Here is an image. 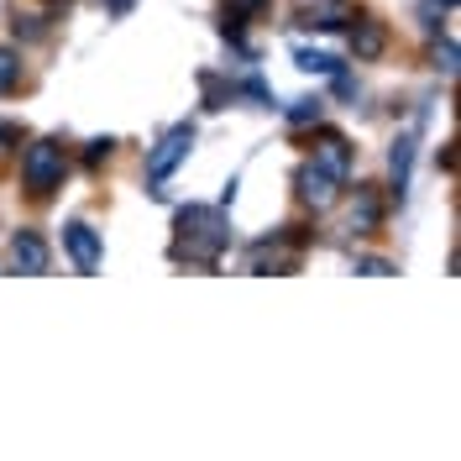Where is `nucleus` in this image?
Masks as SVG:
<instances>
[{
  "instance_id": "obj_7",
  "label": "nucleus",
  "mask_w": 461,
  "mask_h": 461,
  "mask_svg": "<svg viewBox=\"0 0 461 461\" xmlns=\"http://www.w3.org/2000/svg\"><path fill=\"white\" fill-rule=\"evenodd\" d=\"M388 53V27L383 22H357L351 27V58L357 63H373V58Z\"/></svg>"
},
{
  "instance_id": "obj_11",
  "label": "nucleus",
  "mask_w": 461,
  "mask_h": 461,
  "mask_svg": "<svg viewBox=\"0 0 461 461\" xmlns=\"http://www.w3.org/2000/svg\"><path fill=\"white\" fill-rule=\"evenodd\" d=\"M22 89V53L16 48H0V95Z\"/></svg>"
},
{
  "instance_id": "obj_12",
  "label": "nucleus",
  "mask_w": 461,
  "mask_h": 461,
  "mask_svg": "<svg viewBox=\"0 0 461 461\" xmlns=\"http://www.w3.org/2000/svg\"><path fill=\"white\" fill-rule=\"evenodd\" d=\"M325 115V100H299V105H288V126H310Z\"/></svg>"
},
{
  "instance_id": "obj_18",
  "label": "nucleus",
  "mask_w": 461,
  "mask_h": 461,
  "mask_svg": "<svg viewBox=\"0 0 461 461\" xmlns=\"http://www.w3.org/2000/svg\"><path fill=\"white\" fill-rule=\"evenodd\" d=\"M262 0H236V11H258Z\"/></svg>"
},
{
  "instance_id": "obj_13",
  "label": "nucleus",
  "mask_w": 461,
  "mask_h": 461,
  "mask_svg": "<svg viewBox=\"0 0 461 461\" xmlns=\"http://www.w3.org/2000/svg\"><path fill=\"white\" fill-rule=\"evenodd\" d=\"M299 68H310V74H336V68H341V63H336V58H325V53H310V48H299Z\"/></svg>"
},
{
  "instance_id": "obj_2",
  "label": "nucleus",
  "mask_w": 461,
  "mask_h": 461,
  "mask_svg": "<svg viewBox=\"0 0 461 461\" xmlns=\"http://www.w3.org/2000/svg\"><path fill=\"white\" fill-rule=\"evenodd\" d=\"M63 173H68V158H63V147L53 137L27 142V152H22V184H27L32 200H48L58 184H63Z\"/></svg>"
},
{
  "instance_id": "obj_17",
  "label": "nucleus",
  "mask_w": 461,
  "mask_h": 461,
  "mask_svg": "<svg viewBox=\"0 0 461 461\" xmlns=\"http://www.w3.org/2000/svg\"><path fill=\"white\" fill-rule=\"evenodd\" d=\"M111 147H115L111 137H100V142H89V147H85V163H100V158H111Z\"/></svg>"
},
{
  "instance_id": "obj_15",
  "label": "nucleus",
  "mask_w": 461,
  "mask_h": 461,
  "mask_svg": "<svg viewBox=\"0 0 461 461\" xmlns=\"http://www.w3.org/2000/svg\"><path fill=\"white\" fill-rule=\"evenodd\" d=\"M435 68H440V74H456V42H451V37L435 42Z\"/></svg>"
},
{
  "instance_id": "obj_10",
  "label": "nucleus",
  "mask_w": 461,
  "mask_h": 461,
  "mask_svg": "<svg viewBox=\"0 0 461 461\" xmlns=\"http://www.w3.org/2000/svg\"><path fill=\"white\" fill-rule=\"evenodd\" d=\"M409 163H414V137H399L393 152H388V173H393V189L403 194V184H409Z\"/></svg>"
},
{
  "instance_id": "obj_14",
  "label": "nucleus",
  "mask_w": 461,
  "mask_h": 461,
  "mask_svg": "<svg viewBox=\"0 0 461 461\" xmlns=\"http://www.w3.org/2000/svg\"><path fill=\"white\" fill-rule=\"evenodd\" d=\"M357 273H367V278H388V273H399L388 258H357Z\"/></svg>"
},
{
  "instance_id": "obj_1",
  "label": "nucleus",
  "mask_w": 461,
  "mask_h": 461,
  "mask_svg": "<svg viewBox=\"0 0 461 461\" xmlns=\"http://www.w3.org/2000/svg\"><path fill=\"white\" fill-rule=\"evenodd\" d=\"M178 236H184V241L173 247L178 258L215 262V252L230 241V230L221 226V204H215V210H204V204H184V210H178Z\"/></svg>"
},
{
  "instance_id": "obj_16",
  "label": "nucleus",
  "mask_w": 461,
  "mask_h": 461,
  "mask_svg": "<svg viewBox=\"0 0 461 461\" xmlns=\"http://www.w3.org/2000/svg\"><path fill=\"white\" fill-rule=\"evenodd\" d=\"M11 147H22V126H16V121H0V158H5Z\"/></svg>"
},
{
  "instance_id": "obj_8",
  "label": "nucleus",
  "mask_w": 461,
  "mask_h": 461,
  "mask_svg": "<svg viewBox=\"0 0 461 461\" xmlns=\"http://www.w3.org/2000/svg\"><path fill=\"white\" fill-rule=\"evenodd\" d=\"M315 163L325 173H336V178L346 184V173H351V142H346V137H336V131H325V137L315 142Z\"/></svg>"
},
{
  "instance_id": "obj_6",
  "label": "nucleus",
  "mask_w": 461,
  "mask_h": 461,
  "mask_svg": "<svg viewBox=\"0 0 461 461\" xmlns=\"http://www.w3.org/2000/svg\"><path fill=\"white\" fill-rule=\"evenodd\" d=\"M11 267H16V273H48V267H53L48 241H42L37 230H16V236H11Z\"/></svg>"
},
{
  "instance_id": "obj_4",
  "label": "nucleus",
  "mask_w": 461,
  "mask_h": 461,
  "mask_svg": "<svg viewBox=\"0 0 461 461\" xmlns=\"http://www.w3.org/2000/svg\"><path fill=\"white\" fill-rule=\"evenodd\" d=\"M189 147H194V126L184 121V126H173L168 137L158 142V152L147 158V178H152V184H163V178H168V173L184 163V158H189Z\"/></svg>"
},
{
  "instance_id": "obj_3",
  "label": "nucleus",
  "mask_w": 461,
  "mask_h": 461,
  "mask_svg": "<svg viewBox=\"0 0 461 461\" xmlns=\"http://www.w3.org/2000/svg\"><path fill=\"white\" fill-rule=\"evenodd\" d=\"M294 194H299V204H310V210H330V204L341 200V178L325 173L315 158H310V163L294 168Z\"/></svg>"
},
{
  "instance_id": "obj_5",
  "label": "nucleus",
  "mask_w": 461,
  "mask_h": 461,
  "mask_svg": "<svg viewBox=\"0 0 461 461\" xmlns=\"http://www.w3.org/2000/svg\"><path fill=\"white\" fill-rule=\"evenodd\" d=\"M63 247H68V258H74L79 273H100V258H105V252H100V236H95L85 221H68V226H63Z\"/></svg>"
},
{
  "instance_id": "obj_9",
  "label": "nucleus",
  "mask_w": 461,
  "mask_h": 461,
  "mask_svg": "<svg viewBox=\"0 0 461 461\" xmlns=\"http://www.w3.org/2000/svg\"><path fill=\"white\" fill-rule=\"evenodd\" d=\"M377 226H383V200L362 184V189H357V204H351V230H357V236H377Z\"/></svg>"
}]
</instances>
